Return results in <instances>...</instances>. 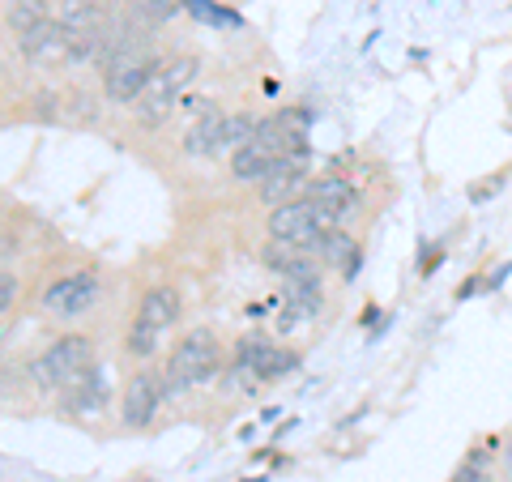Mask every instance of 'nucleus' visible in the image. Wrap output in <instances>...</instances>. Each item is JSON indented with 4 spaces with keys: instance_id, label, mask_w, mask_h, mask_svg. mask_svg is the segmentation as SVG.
Returning <instances> with one entry per match:
<instances>
[{
    "instance_id": "nucleus-16",
    "label": "nucleus",
    "mask_w": 512,
    "mask_h": 482,
    "mask_svg": "<svg viewBox=\"0 0 512 482\" xmlns=\"http://www.w3.org/2000/svg\"><path fill=\"white\" fill-rule=\"evenodd\" d=\"M56 22L64 26V35H94V30H103V18L90 0H64V13Z\"/></svg>"
},
{
    "instance_id": "nucleus-20",
    "label": "nucleus",
    "mask_w": 512,
    "mask_h": 482,
    "mask_svg": "<svg viewBox=\"0 0 512 482\" xmlns=\"http://www.w3.org/2000/svg\"><path fill=\"white\" fill-rule=\"evenodd\" d=\"M180 5H184L197 22H205V26H239V13L214 5V0H180Z\"/></svg>"
},
{
    "instance_id": "nucleus-9",
    "label": "nucleus",
    "mask_w": 512,
    "mask_h": 482,
    "mask_svg": "<svg viewBox=\"0 0 512 482\" xmlns=\"http://www.w3.org/2000/svg\"><path fill=\"white\" fill-rule=\"evenodd\" d=\"M299 188H303V158H278L261 180V197H265V205L278 210V205L299 197Z\"/></svg>"
},
{
    "instance_id": "nucleus-23",
    "label": "nucleus",
    "mask_w": 512,
    "mask_h": 482,
    "mask_svg": "<svg viewBox=\"0 0 512 482\" xmlns=\"http://www.w3.org/2000/svg\"><path fill=\"white\" fill-rule=\"evenodd\" d=\"M141 9H146L150 22H167L175 13V0H141Z\"/></svg>"
},
{
    "instance_id": "nucleus-15",
    "label": "nucleus",
    "mask_w": 512,
    "mask_h": 482,
    "mask_svg": "<svg viewBox=\"0 0 512 482\" xmlns=\"http://www.w3.org/2000/svg\"><path fill=\"white\" fill-rule=\"evenodd\" d=\"M274 163H278V158L269 154L265 146L248 141V146H239V150L231 154V175H235V180H244V184H252V180H265Z\"/></svg>"
},
{
    "instance_id": "nucleus-22",
    "label": "nucleus",
    "mask_w": 512,
    "mask_h": 482,
    "mask_svg": "<svg viewBox=\"0 0 512 482\" xmlns=\"http://www.w3.org/2000/svg\"><path fill=\"white\" fill-rule=\"evenodd\" d=\"M487 478V448H474L470 461L457 470V482H483Z\"/></svg>"
},
{
    "instance_id": "nucleus-8",
    "label": "nucleus",
    "mask_w": 512,
    "mask_h": 482,
    "mask_svg": "<svg viewBox=\"0 0 512 482\" xmlns=\"http://www.w3.org/2000/svg\"><path fill=\"white\" fill-rule=\"evenodd\" d=\"M158 73V64L150 60V56H124L120 64H116V69H111L107 73V99L111 103H137L141 99V94H146V86H150V77Z\"/></svg>"
},
{
    "instance_id": "nucleus-24",
    "label": "nucleus",
    "mask_w": 512,
    "mask_h": 482,
    "mask_svg": "<svg viewBox=\"0 0 512 482\" xmlns=\"http://www.w3.org/2000/svg\"><path fill=\"white\" fill-rule=\"evenodd\" d=\"M13 299H18V278H13V273H0V312H9Z\"/></svg>"
},
{
    "instance_id": "nucleus-5",
    "label": "nucleus",
    "mask_w": 512,
    "mask_h": 482,
    "mask_svg": "<svg viewBox=\"0 0 512 482\" xmlns=\"http://www.w3.org/2000/svg\"><path fill=\"white\" fill-rule=\"evenodd\" d=\"M295 367V355L291 350H282L274 342H265V337H244V342L235 346V376L244 384H265V380H278Z\"/></svg>"
},
{
    "instance_id": "nucleus-17",
    "label": "nucleus",
    "mask_w": 512,
    "mask_h": 482,
    "mask_svg": "<svg viewBox=\"0 0 512 482\" xmlns=\"http://www.w3.org/2000/svg\"><path fill=\"white\" fill-rule=\"evenodd\" d=\"M47 18H52V13H47V0H13V5H9V30H13V35H30V30H35V26H43Z\"/></svg>"
},
{
    "instance_id": "nucleus-2",
    "label": "nucleus",
    "mask_w": 512,
    "mask_h": 482,
    "mask_svg": "<svg viewBox=\"0 0 512 482\" xmlns=\"http://www.w3.org/2000/svg\"><path fill=\"white\" fill-rule=\"evenodd\" d=\"M218 363H222L218 337L210 329L188 333L167 359V393H184V389H192V384H205L218 372Z\"/></svg>"
},
{
    "instance_id": "nucleus-10",
    "label": "nucleus",
    "mask_w": 512,
    "mask_h": 482,
    "mask_svg": "<svg viewBox=\"0 0 512 482\" xmlns=\"http://www.w3.org/2000/svg\"><path fill=\"white\" fill-rule=\"evenodd\" d=\"M308 197H312L333 222H342L346 214L359 210V188L346 184V180H316V184L308 188Z\"/></svg>"
},
{
    "instance_id": "nucleus-7",
    "label": "nucleus",
    "mask_w": 512,
    "mask_h": 482,
    "mask_svg": "<svg viewBox=\"0 0 512 482\" xmlns=\"http://www.w3.org/2000/svg\"><path fill=\"white\" fill-rule=\"evenodd\" d=\"M94 299H99V278H94L90 269H82V273H69V278L47 286L43 308L52 316H82Z\"/></svg>"
},
{
    "instance_id": "nucleus-11",
    "label": "nucleus",
    "mask_w": 512,
    "mask_h": 482,
    "mask_svg": "<svg viewBox=\"0 0 512 482\" xmlns=\"http://www.w3.org/2000/svg\"><path fill=\"white\" fill-rule=\"evenodd\" d=\"M316 256H320V261H325L329 269H342L346 278H350V273L359 269V261H363V256H359V244H355V239H350L346 231H338V227L325 231V235L316 239Z\"/></svg>"
},
{
    "instance_id": "nucleus-19",
    "label": "nucleus",
    "mask_w": 512,
    "mask_h": 482,
    "mask_svg": "<svg viewBox=\"0 0 512 482\" xmlns=\"http://www.w3.org/2000/svg\"><path fill=\"white\" fill-rule=\"evenodd\" d=\"M103 397H107V384H103L99 372H86L82 380L73 384V406H77V410H86V414L99 410V406H103Z\"/></svg>"
},
{
    "instance_id": "nucleus-6",
    "label": "nucleus",
    "mask_w": 512,
    "mask_h": 482,
    "mask_svg": "<svg viewBox=\"0 0 512 482\" xmlns=\"http://www.w3.org/2000/svg\"><path fill=\"white\" fill-rule=\"evenodd\" d=\"M163 397H167V376L137 372L133 380H128V389H124V423L137 427V431L150 427L158 406H163Z\"/></svg>"
},
{
    "instance_id": "nucleus-18",
    "label": "nucleus",
    "mask_w": 512,
    "mask_h": 482,
    "mask_svg": "<svg viewBox=\"0 0 512 482\" xmlns=\"http://www.w3.org/2000/svg\"><path fill=\"white\" fill-rule=\"evenodd\" d=\"M256 128H261V120L248 116V111H235V116H227V124H222V141H218V154L222 150H239L248 146V141H256Z\"/></svg>"
},
{
    "instance_id": "nucleus-4",
    "label": "nucleus",
    "mask_w": 512,
    "mask_h": 482,
    "mask_svg": "<svg viewBox=\"0 0 512 482\" xmlns=\"http://www.w3.org/2000/svg\"><path fill=\"white\" fill-rule=\"evenodd\" d=\"M338 222H333L312 197H295V201H286L278 205L274 214H269V235L282 239V244H316L325 231H333Z\"/></svg>"
},
{
    "instance_id": "nucleus-25",
    "label": "nucleus",
    "mask_w": 512,
    "mask_h": 482,
    "mask_svg": "<svg viewBox=\"0 0 512 482\" xmlns=\"http://www.w3.org/2000/svg\"><path fill=\"white\" fill-rule=\"evenodd\" d=\"M504 470H508V482H512V444L504 448Z\"/></svg>"
},
{
    "instance_id": "nucleus-21",
    "label": "nucleus",
    "mask_w": 512,
    "mask_h": 482,
    "mask_svg": "<svg viewBox=\"0 0 512 482\" xmlns=\"http://www.w3.org/2000/svg\"><path fill=\"white\" fill-rule=\"evenodd\" d=\"M124 346H128V355L150 359L154 350H158V329H154V325H146V320H133V329H128Z\"/></svg>"
},
{
    "instance_id": "nucleus-3",
    "label": "nucleus",
    "mask_w": 512,
    "mask_h": 482,
    "mask_svg": "<svg viewBox=\"0 0 512 482\" xmlns=\"http://www.w3.org/2000/svg\"><path fill=\"white\" fill-rule=\"evenodd\" d=\"M197 69H201V60H197V56H180V60H171L167 69H158V73L150 77L146 94L137 99V120L146 124V128H158V124H163V120L171 116L175 99H180V94L192 86Z\"/></svg>"
},
{
    "instance_id": "nucleus-1",
    "label": "nucleus",
    "mask_w": 512,
    "mask_h": 482,
    "mask_svg": "<svg viewBox=\"0 0 512 482\" xmlns=\"http://www.w3.org/2000/svg\"><path fill=\"white\" fill-rule=\"evenodd\" d=\"M86 372H94V342L86 333L56 337V342L30 363V380H35L39 389H73Z\"/></svg>"
},
{
    "instance_id": "nucleus-12",
    "label": "nucleus",
    "mask_w": 512,
    "mask_h": 482,
    "mask_svg": "<svg viewBox=\"0 0 512 482\" xmlns=\"http://www.w3.org/2000/svg\"><path fill=\"white\" fill-rule=\"evenodd\" d=\"M137 320H146V325H154L158 333H163L167 325H175L180 320V291L175 286H150L146 299H141V316Z\"/></svg>"
},
{
    "instance_id": "nucleus-13",
    "label": "nucleus",
    "mask_w": 512,
    "mask_h": 482,
    "mask_svg": "<svg viewBox=\"0 0 512 482\" xmlns=\"http://www.w3.org/2000/svg\"><path fill=\"white\" fill-rule=\"evenodd\" d=\"M22 43V52L30 60H60V56H69V43H64V26L56 18H47L43 26H35L30 35L18 39Z\"/></svg>"
},
{
    "instance_id": "nucleus-14",
    "label": "nucleus",
    "mask_w": 512,
    "mask_h": 482,
    "mask_svg": "<svg viewBox=\"0 0 512 482\" xmlns=\"http://www.w3.org/2000/svg\"><path fill=\"white\" fill-rule=\"evenodd\" d=\"M222 124H227V116H222V111H205V116L184 133V154H218Z\"/></svg>"
}]
</instances>
